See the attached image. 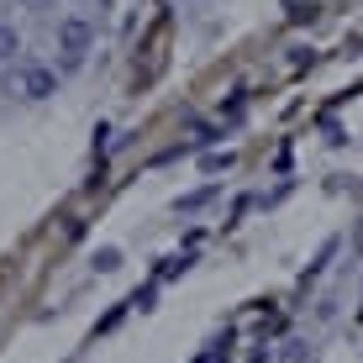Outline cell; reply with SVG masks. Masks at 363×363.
I'll use <instances>...</instances> for the list:
<instances>
[{
	"mask_svg": "<svg viewBox=\"0 0 363 363\" xmlns=\"http://www.w3.org/2000/svg\"><path fill=\"white\" fill-rule=\"evenodd\" d=\"M16 95H27V100H53V95H58V74L48 69V64H37V58H21V69H16Z\"/></svg>",
	"mask_w": 363,
	"mask_h": 363,
	"instance_id": "1",
	"label": "cell"
},
{
	"mask_svg": "<svg viewBox=\"0 0 363 363\" xmlns=\"http://www.w3.org/2000/svg\"><path fill=\"white\" fill-rule=\"evenodd\" d=\"M90 43H95V27H90V16H64L58 21V53H90Z\"/></svg>",
	"mask_w": 363,
	"mask_h": 363,
	"instance_id": "2",
	"label": "cell"
},
{
	"mask_svg": "<svg viewBox=\"0 0 363 363\" xmlns=\"http://www.w3.org/2000/svg\"><path fill=\"white\" fill-rule=\"evenodd\" d=\"M221 200V184L211 179V184H200V190H190V195H179L174 200V211H179V216H200V211H211Z\"/></svg>",
	"mask_w": 363,
	"mask_h": 363,
	"instance_id": "3",
	"label": "cell"
},
{
	"mask_svg": "<svg viewBox=\"0 0 363 363\" xmlns=\"http://www.w3.org/2000/svg\"><path fill=\"white\" fill-rule=\"evenodd\" d=\"M237 169V153L232 147H216V153H200V174H211V179H216V174H232Z\"/></svg>",
	"mask_w": 363,
	"mask_h": 363,
	"instance_id": "4",
	"label": "cell"
},
{
	"mask_svg": "<svg viewBox=\"0 0 363 363\" xmlns=\"http://www.w3.org/2000/svg\"><path fill=\"white\" fill-rule=\"evenodd\" d=\"M274 363H311V342L306 337H284V342L274 347Z\"/></svg>",
	"mask_w": 363,
	"mask_h": 363,
	"instance_id": "5",
	"label": "cell"
},
{
	"mask_svg": "<svg viewBox=\"0 0 363 363\" xmlns=\"http://www.w3.org/2000/svg\"><path fill=\"white\" fill-rule=\"evenodd\" d=\"M227 347H232V337H211V342L200 347L190 363H221V358H227Z\"/></svg>",
	"mask_w": 363,
	"mask_h": 363,
	"instance_id": "6",
	"label": "cell"
},
{
	"mask_svg": "<svg viewBox=\"0 0 363 363\" xmlns=\"http://www.w3.org/2000/svg\"><path fill=\"white\" fill-rule=\"evenodd\" d=\"M16 53H21V32L0 21V64H11V58H16Z\"/></svg>",
	"mask_w": 363,
	"mask_h": 363,
	"instance_id": "7",
	"label": "cell"
},
{
	"mask_svg": "<svg viewBox=\"0 0 363 363\" xmlns=\"http://www.w3.org/2000/svg\"><path fill=\"white\" fill-rule=\"evenodd\" d=\"M90 264H95V274H116L121 269V247H95Z\"/></svg>",
	"mask_w": 363,
	"mask_h": 363,
	"instance_id": "8",
	"label": "cell"
},
{
	"mask_svg": "<svg viewBox=\"0 0 363 363\" xmlns=\"http://www.w3.org/2000/svg\"><path fill=\"white\" fill-rule=\"evenodd\" d=\"M337 247H342V242H337V237H327V242H321V253H316V264L306 269V279H311V274H321V269L332 264V253H337Z\"/></svg>",
	"mask_w": 363,
	"mask_h": 363,
	"instance_id": "9",
	"label": "cell"
},
{
	"mask_svg": "<svg viewBox=\"0 0 363 363\" xmlns=\"http://www.w3.org/2000/svg\"><path fill=\"white\" fill-rule=\"evenodd\" d=\"M290 21H295V27H311V21H316V0H306V6H290Z\"/></svg>",
	"mask_w": 363,
	"mask_h": 363,
	"instance_id": "10",
	"label": "cell"
},
{
	"mask_svg": "<svg viewBox=\"0 0 363 363\" xmlns=\"http://www.w3.org/2000/svg\"><path fill=\"white\" fill-rule=\"evenodd\" d=\"M190 269V253L184 258H164V264H158V279H174V274H184Z\"/></svg>",
	"mask_w": 363,
	"mask_h": 363,
	"instance_id": "11",
	"label": "cell"
},
{
	"mask_svg": "<svg viewBox=\"0 0 363 363\" xmlns=\"http://www.w3.org/2000/svg\"><path fill=\"white\" fill-rule=\"evenodd\" d=\"M132 306H137V311H153V306H158V284H143V290L132 295Z\"/></svg>",
	"mask_w": 363,
	"mask_h": 363,
	"instance_id": "12",
	"label": "cell"
},
{
	"mask_svg": "<svg viewBox=\"0 0 363 363\" xmlns=\"http://www.w3.org/2000/svg\"><path fill=\"white\" fill-rule=\"evenodd\" d=\"M247 363H274V347H253V353H247Z\"/></svg>",
	"mask_w": 363,
	"mask_h": 363,
	"instance_id": "13",
	"label": "cell"
},
{
	"mask_svg": "<svg viewBox=\"0 0 363 363\" xmlns=\"http://www.w3.org/2000/svg\"><path fill=\"white\" fill-rule=\"evenodd\" d=\"M21 6H27V11H53L58 0H21Z\"/></svg>",
	"mask_w": 363,
	"mask_h": 363,
	"instance_id": "14",
	"label": "cell"
},
{
	"mask_svg": "<svg viewBox=\"0 0 363 363\" xmlns=\"http://www.w3.org/2000/svg\"><path fill=\"white\" fill-rule=\"evenodd\" d=\"M353 258H363V232H358V242H353Z\"/></svg>",
	"mask_w": 363,
	"mask_h": 363,
	"instance_id": "15",
	"label": "cell"
},
{
	"mask_svg": "<svg viewBox=\"0 0 363 363\" xmlns=\"http://www.w3.org/2000/svg\"><path fill=\"white\" fill-rule=\"evenodd\" d=\"M290 6H306V0H284V11H290Z\"/></svg>",
	"mask_w": 363,
	"mask_h": 363,
	"instance_id": "16",
	"label": "cell"
}]
</instances>
